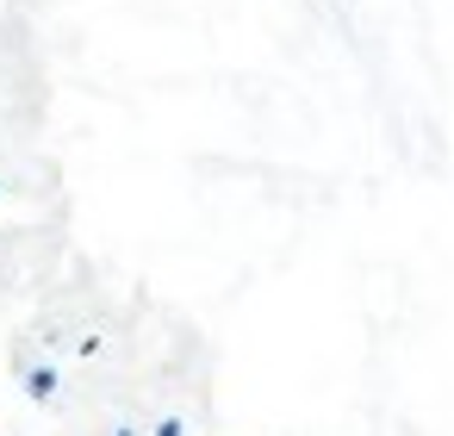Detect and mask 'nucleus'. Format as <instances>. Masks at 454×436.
Segmentation results:
<instances>
[]
</instances>
